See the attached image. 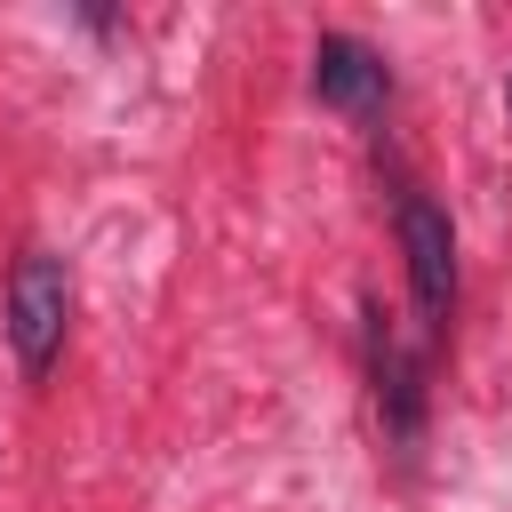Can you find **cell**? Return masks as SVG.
<instances>
[{
	"instance_id": "cell-3",
	"label": "cell",
	"mask_w": 512,
	"mask_h": 512,
	"mask_svg": "<svg viewBox=\"0 0 512 512\" xmlns=\"http://www.w3.org/2000/svg\"><path fill=\"white\" fill-rule=\"evenodd\" d=\"M312 88H320V104L368 120V112H384L392 72H384V56H376L368 40H352V32H320V48H312Z\"/></svg>"
},
{
	"instance_id": "cell-1",
	"label": "cell",
	"mask_w": 512,
	"mask_h": 512,
	"mask_svg": "<svg viewBox=\"0 0 512 512\" xmlns=\"http://www.w3.org/2000/svg\"><path fill=\"white\" fill-rule=\"evenodd\" d=\"M0 328H8L16 368L40 384L56 368V352H64V328H72V272H64V256H48V248L16 256V272H8V320Z\"/></svg>"
},
{
	"instance_id": "cell-4",
	"label": "cell",
	"mask_w": 512,
	"mask_h": 512,
	"mask_svg": "<svg viewBox=\"0 0 512 512\" xmlns=\"http://www.w3.org/2000/svg\"><path fill=\"white\" fill-rule=\"evenodd\" d=\"M376 408H384V424L400 432V440H416L424 432V376H416V360L408 352H392V336L376 328Z\"/></svg>"
},
{
	"instance_id": "cell-2",
	"label": "cell",
	"mask_w": 512,
	"mask_h": 512,
	"mask_svg": "<svg viewBox=\"0 0 512 512\" xmlns=\"http://www.w3.org/2000/svg\"><path fill=\"white\" fill-rule=\"evenodd\" d=\"M392 224H400V256H408L416 312H424L432 328H448V312H456V232H448V208L424 200V192H400Z\"/></svg>"
},
{
	"instance_id": "cell-5",
	"label": "cell",
	"mask_w": 512,
	"mask_h": 512,
	"mask_svg": "<svg viewBox=\"0 0 512 512\" xmlns=\"http://www.w3.org/2000/svg\"><path fill=\"white\" fill-rule=\"evenodd\" d=\"M504 104H512V72H504Z\"/></svg>"
}]
</instances>
